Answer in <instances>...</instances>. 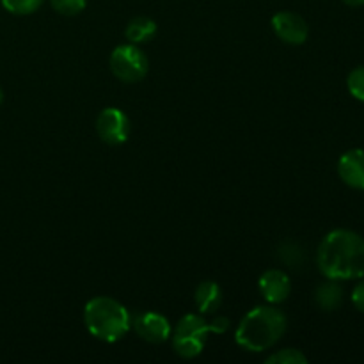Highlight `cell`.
I'll return each mask as SVG.
<instances>
[{"mask_svg": "<svg viewBox=\"0 0 364 364\" xmlns=\"http://www.w3.org/2000/svg\"><path fill=\"white\" fill-rule=\"evenodd\" d=\"M132 327L139 334V338L153 345L166 343L171 338V334H173L167 316L155 311L141 313L135 318H132Z\"/></svg>", "mask_w": 364, "mask_h": 364, "instance_id": "52a82bcc", "label": "cell"}, {"mask_svg": "<svg viewBox=\"0 0 364 364\" xmlns=\"http://www.w3.org/2000/svg\"><path fill=\"white\" fill-rule=\"evenodd\" d=\"M347 87L355 100L364 102V66H359L350 71L347 78Z\"/></svg>", "mask_w": 364, "mask_h": 364, "instance_id": "ac0fdd59", "label": "cell"}, {"mask_svg": "<svg viewBox=\"0 0 364 364\" xmlns=\"http://www.w3.org/2000/svg\"><path fill=\"white\" fill-rule=\"evenodd\" d=\"M258 288L262 297L269 304H281L291 294V281L288 274L281 269H270L259 276Z\"/></svg>", "mask_w": 364, "mask_h": 364, "instance_id": "9c48e42d", "label": "cell"}, {"mask_svg": "<svg viewBox=\"0 0 364 364\" xmlns=\"http://www.w3.org/2000/svg\"><path fill=\"white\" fill-rule=\"evenodd\" d=\"M341 181L354 191H364V149H350L338 162Z\"/></svg>", "mask_w": 364, "mask_h": 364, "instance_id": "30bf717a", "label": "cell"}, {"mask_svg": "<svg viewBox=\"0 0 364 364\" xmlns=\"http://www.w3.org/2000/svg\"><path fill=\"white\" fill-rule=\"evenodd\" d=\"M315 302L322 311H336L343 302V288L336 279H327L316 288Z\"/></svg>", "mask_w": 364, "mask_h": 364, "instance_id": "7c38bea8", "label": "cell"}, {"mask_svg": "<svg viewBox=\"0 0 364 364\" xmlns=\"http://www.w3.org/2000/svg\"><path fill=\"white\" fill-rule=\"evenodd\" d=\"M0 2L7 13L16 14V16H27V14L36 13L45 0H0Z\"/></svg>", "mask_w": 364, "mask_h": 364, "instance_id": "5bb4252c", "label": "cell"}, {"mask_svg": "<svg viewBox=\"0 0 364 364\" xmlns=\"http://www.w3.org/2000/svg\"><path fill=\"white\" fill-rule=\"evenodd\" d=\"M228 329H230V320H228L226 316H220V318H215L210 322V331H212L213 334H223L226 333Z\"/></svg>", "mask_w": 364, "mask_h": 364, "instance_id": "ffe728a7", "label": "cell"}, {"mask_svg": "<svg viewBox=\"0 0 364 364\" xmlns=\"http://www.w3.org/2000/svg\"><path fill=\"white\" fill-rule=\"evenodd\" d=\"M2 102H4V91L2 87H0V105H2Z\"/></svg>", "mask_w": 364, "mask_h": 364, "instance_id": "7402d4cb", "label": "cell"}, {"mask_svg": "<svg viewBox=\"0 0 364 364\" xmlns=\"http://www.w3.org/2000/svg\"><path fill=\"white\" fill-rule=\"evenodd\" d=\"M124 36L134 45H142V43L151 41L156 36V21L148 16L132 18L130 23L124 28Z\"/></svg>", "mask_w": 364, "mask_h": 364, "instance_id": "4fadbf2b", "label": "cell"}, {"mask_svg": "<svg viewBox=\"0 0 364 364\" xmlns=\"http://www.w3.org/2000/svg\"><path fill=\"white\" fill-rule=\"evenodd\" d=\"M272 28L277 38L288 45H302L309 36V27L304 18L291 11H279L274 14Z\"/></svg>", "mask_w": 364, "mask_h": 364, "instance_id": "ba28073f", "label": "cell"}, {"mask_svg": "<svg viewBox=\"0 0 364 364\" xmlns=\"http://www.w3.org/2000/svg\"><path fill=\"white\" fill-rule=\"evenodd\" d=\"M267 364H306L308 358L297 348H283L267 358Z\"/></svg>", "mask_w": 364, "mask_h": 364, "instance_id": "9a60e30c", "label": "cell"}, {"mask_svg": "<svg viewBox=\"0 0 364 364\" xmlns=\"http://www.w3.org/2000/svg\"><path fill=\"white\" fill-rule=\"evenodd\" d=\"M345 6H350V7H361L364 6V0H341Z\"/></svg>", "mask_w": 364, "mask_h": 364, "instance_id": "44dd1931", "label": "cell"}, {"mask_svg": "<svg viewBox=\"0 0 364 364\" xmlns=\"http://www.w3.org/2000/svg\"><path fill=\"white\" fill-rule=\"evenodd\" d=\"M110 71L114 77L127 84L141 82L149 71V60L146 53L134 43L119 45L110 53Z\"/></svg>", "mask_w": 364, "mask_h": 364, "instance_id": "5b68a950", "label": "cell"}, {"mask_svg": "<svg viewBox=\"0 0 364 364\" xmlns=\"http://www.w3.org/2000/svg\"><path fill=\"white\" fill-rule=\"evenodd\" d=\"M84 322L89 333L105 343L123 340L132 329V316L128 309L116 299L102 295L85 304Z\"/></svg>", "mask_w": 364, "mask_h": 364, "instance_id": "3957f363", "label": "cell"}, {"mask_svg": "<svg viewBox=\"0 0 364 364\" xmlns=\"http://www.w3.org/2000/svg\"><path fill=\"white\" fill-rule=\"evenodd\" d=\"M352 304L355 306L358 311L364 313V277H361V281L355 284L354 291H352Z\"/></svg>", "mask_w": 364, "mask_h": 364, "instance_id": "d6986e66", "label": "cell"}, {"mask_svg": "<svg viewBox=\"0 0 364 364\" xmlns=\"http://www.w3.org/2000/svg\"><path fill=\"white\" fill-rule=\"evenodd\" d=\"M52 7L64 16H77L87 6V0H50Z\"/></svg>", "mask_w": 364, "mask_h": 364, "instance_id": "e0dca14e", "label": "cell"}, {"mask_svg": "<svg viewBox=\"0 0 364 364\" xmlns=\"http://www.w3.org/2000/svg\"><path fill=\"white\" fill-rule=\"evenodd\" d=\"M287 327V315L281 309L274 306H258L240 320L235 341L247 352L269 350L284 336Z\"/></svg>", "mask_w": 364, "mask_h": 364, "instance_id": "7a4b0ae2", "label": "cell"}, {"mask_svg": "<svg viewBox=\"0 0 364 364\" xmlns=\"http://www.w3.org/2000/svg\"><path fill=\"white\" fill-rule=\"evenodd\" d=\"M194 301L201 315H212L223 304V291L215 281H203L196 288Z\"/></svg>", "mask_w": 364, "mask_h": 364, "instance_id": "8fae6325", "label": "cell"}, {"mask_svg": "<svg viewBox=\"0 0 364 364\" xmlns=\"http://www.w3.org/2000/svg\"><path fill=\"white\" fill-rule=\"evenodd\" d=\"M316 265L327 279H361L364 277V238L352 230L331 231L320 242Z\"/></svg>", "mask_w": 364, "mask_h": 364, "instance_id": "6da1fadb", "label": "cell"}, {"mask_svg": "<svg viewBox=\"0 0 364 364\" xmlns=\"http://www.w3.org/2000/svg\"><path fill=\"white\" fill-rule=\"evenodd\" d=\"M277 255H279V258L283 259L288 267H299L302 263V259H304V252H302L301 247H299L297 244H294V242H284V244H281Z\"/></svg>", "mask_w": 364, "mask_h": 364, "instance_id": "2e32d148", "label": "cell"}, {"mask_svg": "<svg viewBox=\"0 0 364 364\" xmlns=\"http://www.w3.org/2000/svg\"><path fill=\"white\" fill-rule=\"evenodd\" d=\"M96 132L100 139L109 146H119L128 141L130 135V119L117 107H107L98 114Z\"/></svg>", "mask_w": 364, "mask_h": 364, "instance_id": "8992f818", "label": "cell"}, {"mask_svg": "<svg viewBox=\"0 0 364 364\" xmlns=\"http://www.w3.org/2000/svg\"><path fill=\"white\" fill-rule=\"evenodd\" d=\"M210 333V323L201 315L188 313L178 322L171 334L174 352L183 359L198 358L205 350Z\"/></svg>", "mask_w": 364, "mask_h": 364, "instance_id": "277c9868", "label": "cell"}]
</instances>
